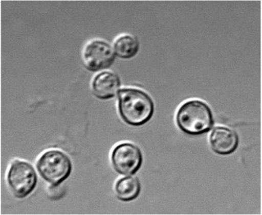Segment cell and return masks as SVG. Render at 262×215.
Instances as JSON below:
<instances>
[{"instance_id":"obj_6","label":"cell","mask_w":262,"mask_h":215,"mask_svg":"<svg viewBox=\"0 0 262 215\" xmlns=\"http://www.w3.org/2000/svg\"><path fill=\"white\" fill-rule=\"evenodd\" d=\"M112 162L114 170L119 174L134 175L141 167L143 162L142 152L133 144H120L112 152Z\"/></svg>"},{"instance_id":"obj_10","label":"cell","mask_w":262,"mask_h":215,"mask_svg":"<svg viewBox=\"0 0 262 215\" xmlns=\"http://www.w3.org/2000/svg\"><path fill=\"white\" fill-rule=\"evenodd\" d=\"M140 48L137 38L129 34H123L117 38L114 44L115 54L123 59H129L135 56Z\"/></svg>"},{"instance_id":"obj_1","label":"cell","mask_w":262,"mask_h":215,"mask_svg":"<svg viewBox=\"0 0 262 215\" xmlns=\"http://www.w3.org/2000/svg\"><path fill=\"white\" fill-rule=\"evenodd\" d=\"M118 108L122 120L130 126H141L152 117L154 102L141 89L126 88L119 92Z\"/></svg>"},{"instance_id":"obj_11","label":"cell","mask_w":262,"mask_h":215,"mask_svg":"<svg viewBox=\"0 0 262 215\" xmlns=\"http://www.w3.org/2000/svg\"><path fill=\"white\" fill-rule=\"evenodd\" d=\"M59 186L51 185L48 188V195L51 199L58 200L64 195V190Z\"/></svg>"},{"instance_id":"obj_2","label":"cell","mask_w":262,"mask_h":215,"mask_svg":"<svg viewBox=\"0 0 262 215\" xmlns=\"http://www.w3.org/2000/svg\"><path fill=\"white\" fill-rule=\"evenodd\" d=\"M176 121L179 129L191 135L208 133L214 124L209 106L197 100L186 102L179 108Z\"/></svg>"},{"instance_id":"obj_8","label":"cell","mask_w":262,"mask_h":215,"mask_svg":"<svg viewBox=\"0 0 262 215\" xmlns=\"http://www.w3.org/2000/svg\"><path fill=\"white\" fill-rule=\"evenodd\" d=\"M121 86L119 76L111 71H104L95 76L92 82L94 95L101 100L112 99L118 93Z\"/></svg>"},{"instance_id":"obj_4","label":"cell","mask_w":262,"mask_h":215,"mask_svg":"<svg viewBox=\"0 0 262 215\" xmlns=\"http://www.w3.org/2000/svg\"><path fill=\"white\" fill-rule=\"evenodd\" d=\"M8 183L15 198H26L36 188L38 183L37 173L30 163L15 160L12 163L8 172Z\"/></svg>"},{"instance_id":"obj_9","label":"cell","mask_w":262,"mask_h":215,"mask_svg":"<svg viewBox=\"0 0 262 215\" xmlns=\"http://www.w3.org/2000/svg\"><path fill=\"white\" fill-rule=\"evenodd\" d=\"M141 184L137 177H127L120 179L115 185V193L117 198L122 202H128L139 196Z\"/></svg>"},{"instance_id":"obj_5","label":"cell","mask_w":262,"mask_h":215,"mask_svg":"<svg viewBox=\"0 0 262 215\" xmlns=\"http://www.w3.org/2000/svg\"><path fill=\"white\" fill-rule=\"evenodd\" d=\"M115 59L113 48L106 41L94 39L90 41L82 52V60L90 71L98 72L112 66Z\"/></svg>"},{"instance_id":"obj_7","label":"cell","mask_w":262,"mask_h":215,"mask_svg":"<svg viewBox=\"0 0 262 215\" xmlns=\"http://www.w3.org/2000/svg\"><path fill=\"white\" fill-rule=\"evenodd\" d=\"M209 141L212 151L216 154L228 155L237 150L239 138L236 132L233 130L217 127L212 131Z\"/></svg>"},{"instance_id":"obj_3","label":"cell","mask_w":262,"mask_h":215,"mask_svg":"<svg viewBox=\"0 0 262 215\" xmlns=\"http://www.w3.org/2000/svg\"><path fill=\"white\" fill-rule=\"evenodd\" d=\"M36 168L39 175L53 186H59L70 176L71 159L63 152L51 150L40 157Z\"/></svg>"}]
</instances>
